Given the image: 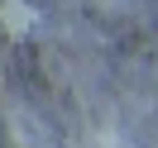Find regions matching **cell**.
<instances>
[{"label": "cell", "instance_id": "1", "mask_svg": "<svg viewBox=\"0 0 158 148\" xmlns=\"http://www.w3.org/2000/svg\"><path fill=\"white\" fill-rule=\"evenodd\" d=\"M34 24H39V10L29 0H0V34L5 38H29Z\"/></svg>", "mask_w": 158, "mask_h": 148}]
</instances>
